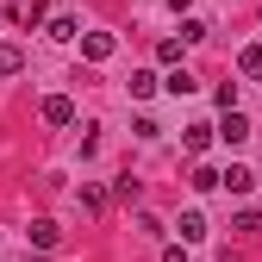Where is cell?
I'll return each mask as SVG.
<instances>
[{"mask_svg": "<svg viewBox=\"0 0 262 262\" xmlns=\"http://www.w3.org/2000/svg\"><path fill=\"white\" fill-rule=\"evenodd\" d=\"M44 125H75V100L69 94H50L44 100Z\"/></svg>", "mask_w": 262, "mask_h": 262, "instance_id": "1", "label": "cell"}, {"mask_svg": "<svg viewBox=\"0 0 262 262\" xmlns=\"http://www.w3.org/2000/svg\"><path fill=\"white\" fill-rule=\"evenodd\" d=\"M81 56L88 62H106L113 56V31H88V38H81Z\"/></svg>", "mask_w": 262, "mask_h": 262, "instance_id": "2", "label": "cell"}, {"mask_svg": "<svg viewBox=\"0 0 262 262\" xmlns=\"http://www.w3.org/2000/svg\"><path fill=\"white\" fill-rule=\"evenodd\" d=\"M219 187H231V193H250V187H256V175L244 169V162H231V169L219 175Z\"/></svg>", "mask_w": 262, "mask_h": 262, "instance_id": "3", "label": "cell"}, {"mask_svg": "<svg viewBox=\"0 0 262 262\" xmlns=\"http://www.w3.org/2000/svg\"><path fill=\"white\" fill-rule=\"evenodd\" d=\"M219 138H225V144H244V138H250V119H244V113H225Z\"/></svg>", "mask_w": 262, "mask_h": 262, "instance_id": "4", "label": "cell"}, {"mask_svg": "<svg viewBox=\"0 0 262 262\" xmlns=\"http://www.w3.org/2000/svg\"><path fill=\"white\" fill-rule=\"evenodd\" d=\"M56 219H31V244H38V250H56Z\"/></svg>", "mask_w": 262, "mask_h": 262, "instance_id": "5", "label": "cell"}, {"mask_svg": "<svg viewBox=\"0 0 262 262\" xmlns=\"http://www.w3.org/2000/svg\"><path fill=\"white\" fill-rule=\"evenodd\" d=\"M206 237V212H181V244H200Z\"/></svg>", "mask_w": 262, "mask_h": 262, "instance_id": "6", "label": "cell"}, {"mask_svg": "<svg viewBox=\"0 0 262 262\" xmlns=\"http://www.w3.org/2000/svg\"><path fill=\"white\" fill-rule=\"evenodd\" d=\"M25 69V50L19 44H0V75H19Z\"/></svg>", "mask_w": 262, "mask_h": 262, "instance_id": "7", "label": "cell"}, {"mask_svg": "<svg viewBox=\"0 0 262 262\" xmlns=\"http://www.w3.org/2000/svg\"><path fill=\"white\" fill-rule=\"evenodd\" d=\"M181 144H187V150H206V144H212V125H187Z\"/></svg>", "mask_w": 262, "mask_h": 262, "instance_id": "8", "label": "cell"}, {"mask_svg": "<svg viewBox=\"0 0 262 262\" xmlns=\"http://www.w3.org/2000/svg\"><path fill=\"white\" fill-rule=\"evenodd\" d=\"M156 88H162V81H156L150 69H138V75H131V94H138V100H150V94H156Z\"/></svg>", "mask_w": 262, "mask_h": 262, "instance_id": "9", "label": "cell"}, {"mask_svg": "<svg viewBox=\"0 0 262 262\" xmlns=\"http://www.w3.org/2000/svg\"><path fill=\"white\" fill-rule=\"evenodd\" d=\"M237 69H244V75H262V44H250V50L237 56Z\"/></svg>", "mask_w": 262, "mask_h": 262, "instance_id": "10", "label": "cell"}, {"mask_svg": "<svg viewBox=\"0 0 262 262\" xmlns=\"http://www.w3.org/2000/svg\"><path fill=\"white\" fill-rule=\"evenodd\" d=\"M162 88H169V94H193V88H200V81H193L187 69H175V75H169V81H162Z\"/></svg>", "mask_w": 262, "mask_h": 262, "instance_id": "11", "label": "cell"}, {"mask_svg": "<svg viewBox=\"0 0 262 262\" xmlns=\"http://www.w3.org/2000/svg\"><path fill=\"white\" fill-rule=\"evenodd\" d=\"M162 262H187V250H181V244H175V250H162Z\"/></svg>", "mask_w": 262, "mask_h": 262, "instance_id": "12", "label": "cell"}]
</instances>
